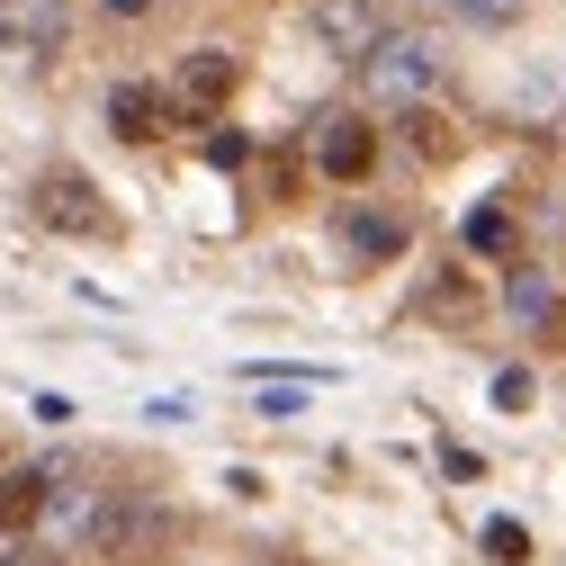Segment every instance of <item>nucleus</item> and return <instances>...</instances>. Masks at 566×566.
Returning <instances> with one entry per match:
<instances>
[{
    "label": "nucleus",
    "mask_w": 566,
    "mask_h": 566,
    "mask_svg": "<svg viewBox=\"0 0 566 566\" xmlns=\"http://www.w3.org/2000/svg\"><path fill=\"white\" fill-rule=\"evenodd\" d=\"M315 163H324L333 180H369V163H378V126H369V117H324Z\"/></svg>",
    "instance_id": "nucleus-5"
},
{
    "label": "nucleus",
    "mask_w": 566,
    "mask_h": 566,
    "mask_svg": "<svg viewBox=\"0 0 566 566\" xmlns=\"http://www.w3.org/2000/svg\"><path fill=\"white\" fill-rule=\"evenodd\" d=\"M468 243H476V252H504V243H513V217H504V207H476V217H468Z\"/></svg>",
    "instance_id": "nucleus-11"
},
{
    "label": "nucleus",
    "mask_w": 566,
    "mask_h": 566,
    "mask_svg": "<svg viewBox=\"0 0 566 566\" xmlns=\"http://www.w3.org/2000/svg\"><path fill=\"white\" fill-rule=\"evenodd\" d=\"M459 19H476V28H513L522 19V0H450Z\"/></svg>",
    "instance_id": "nucleus-13"
},
{
    "label": "nucleus",
    "mask_w": 566,
    "mask_h": 566,
    "mask_svg": "<svg viewBox=\"0 0 566 566\" xmlns=\"http://www.w3.org/2000/svg\"><path fill=\"white\" fill-rule=\"evenodd\" d=\"M485 557L522 566V557H531V531H522V522H485Z\"/></svg>",
    "instance_id": "nucleus-12"
},
{
    "label": "nucleus",
    "mask_w": 566,
    "mask_h": 566,
    "mask_svg": "<svg viewBox=\"0 0 566 566\" xmlns=\"http://www.w3.org/2000/svg\"><path fill=\"white\" fill-rule=\"evenodd\" d=\"M350 252L387 261V252H405V226H396V217H350Z\"/></svg>",
    "instance_id": "nucleus-10"
},
{
    "label": "nucleus",
    "mask_w": 566,
    "mask_h": 566,
    "mask_svg": "<svg viewBox=\"0 0 566 566\" xmlns=\"http://www.w3.org/2000/svg\"><path fill=\"white\" fill-rule=\"evenodd\" d=\"M163 117H171V91H154V82H117V91H108V126L126 135V145L163 135Z\"/></svg>",
    "instance_id": "nucleus-6"
},
{
    "label": "nucleus",
    "mask_w": 566,
    "mask_h": 566,
    "mask_svg": "<svg viewBox=\"0 0 566 566\" xmlns=\"http://www.w3.org/2000/svg\"><path fill=\"white\" fill-rule=\"evenodd\" d=\"M432 306H441V315H468L476 297H468V279H441V289H432Z\"/></svg>",
    "instance_id": "nucleus-15"
},
{
    "label": "nucleus",
    "mask_w": 566,
    "mask_h": 566,
    "mask_svg": "<svg viewBox=\"0 0 566 566\" xmlns=\"http://www.w3.org/2000/svg\"><path fill=\"white\" fill-rule=\"evenodd\" d=\"M494 405L522 413V405H531V378H522V369H504V378H494Z\"/></svg>",
    "instance_id": "nucleus-14"
},
{
    "label": "nucleus",
    "mask_w": 566,
    "mask_h": 566,
    "mask_svg": "<svg viewBox=\"0 0 566 566\" xmlns=\"http://www.w3.org/2000/svg\"><path fill=\"white\" fill-rule=\"evenodd\" d=\"M360 73H369L378 99H422V91L450 73V54H441V36H422V28H387V36L360 54Z\"/></svg>",
    "instance_id": "nucleus-1"
},
{
    "label": "nucleus",
    "mask_w": 566,
    "mask_h": 566,
    "mask_svg": "<svg viewBox=\"0 0 566 566\" xmlns=\"http://www.w3.org/2000/svg\"><path fill=\"white\" fill-rule=\"evenodd\" d=\"M45 513H54L45 468H10V476H0V531H28V522H45Z\"/></svg>",
    "instance_id": "nucleus-7"
},
{
    "label": "nucleus",
    "mask_w": 566,
    "mask_h": 566,
    "mask_svg": "<svg viewBox=\"0 0 566 566\" xmlns=\"http://www.w3.org/2000/svg\"><path fill=\"white\" fill-rule=\"evenodd\" d=\"M108 10H117V19H145V10H154V0H108Z\"/></svg>",
    "instance_id": "nucleus-16"
},
{
    "label": "nucleus",
    "mask_w": 566,
    "mask_h": 566,
    "mask_svg": "<svg viewBox=\"0 0 566 566\" xmlns=\"http://www.w3.org/2000/svg\"><path fill=\"white\" fill-rule=\"evenodd\" d=\"M234 82H243V63H234L226 45H198V54L180 63V82H171V108H198V117H217V108L234 99Z\"/></svg>",
    "instance_id": "nucleus-2"
},
{
    "label": "nucleus",
    "mask_w": 566,
    "mask_h": 566,
    "mask_svg": "<svg viewBox=\"0 0 566 566\" xmlns=\"http://www.w3.org/2000/svg\"><path fill=\"white\" fill-rule=\"evenodd\" d=\"M405 135H413V154H422V163H450V154H459V126H450V117H432V108H413V117H405Z\"/></svg>",
    "instance_id": "nucleus-9"
},
{
    "label": "nucleus",
    "mask_w": 566,
    "mask_h": 566,
    "mask_svg": "<svg viewBox=\"0 0 566 566\" xmlns=\"http://www.w3.org/2000/svg\"><path fill=\"white\" fill-rule=\"evenodd\" d=\"M504 306H513L522 324H539V342H566V306L548 297V279H539V270H513V289H504Z\"/></svg>",
    "instance_id": "nucleus-8"
},
{
    "label": "nucleus",
    "mask_w": 566,
    "mask_h": 566,
    "mask_svg": "<svg viewBox=\"0 0 566 566\" xmlns=\"http://www.w3.org/2000/svg\"><path fill=\"white\" fill-rule=\"evenodd\" d=\"M36 217H45L54 234H108V207H99V189H91L82 171H45Z\"/></svg>",
    "instance_id": "nucleus-3"
},
{
    "label": "nucleus",
    "mask_w": 566,
    "mask_h": 566,
    "mask_svg": "<svg viewBox=\"0 0 566 566\" xmlns=\"http://www.w3.org/2000/svg\"><path fill=\"white\" fill-rule=\"evenodd\" d=\"M306 28H315V45H324V54H342V63H360V54L387 36L369 0H315V10H306Z\"/></svg>",
    "instance_id": "nucleus-4"
}]
</instances>
